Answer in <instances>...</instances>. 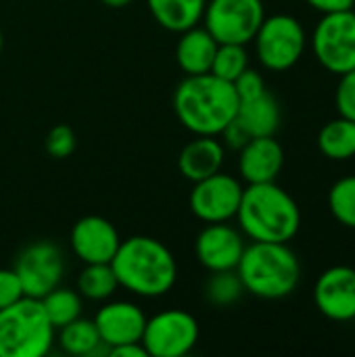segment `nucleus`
I'll use <instances>...</instances> for the list:
<instances>
[{
    "label": "nucleus",
    "instance_id": "29",
    "mask_svg": "<svg viewBox=\"0 0 355 357\" xmlns=\"http://www.w3.org/2000/svg\"><path fill=\"white\" fill-rule=\"evenodd\" d=\"M335 107L341 117L355 121V69L339 75L337 92H335Z\"/></svg>",
    "mask_w": 355,
    "mask_h": 357
},
{
    "label": "nucleus",
    "instance_id": "37",
    "mask_svg": "<svg viewBox=\"0 0 355 357\" xmlns=\"http://www.w3.org/2000/svg\"><path fill=\"white\" fill-rule=\"evenodd\" d=\"M354 13H355V6H354Z\"/></svg>",
    "mask_w": 355,
    "mask_h": 357
},
{
    "label": "nucleus",
    "instance_id": "33",
    "mask_svg": "<svg viewBox=\"0 0 355 357\" xmlns=\"http://www.w3.org/2000/svg\"><path fill=\"white\" fill-rule=\"evenodd\" d=\"M314 10L328 15V13H341V10H354L355 0H305Z\"/></svg>",
    "mask_w": 355,
    "mask_h": 357
},
{
    "label": "nucleus",
    "instance_id": "27",
    "mask_svg": "<svg viewBox=\"0 0 355 357\" xmlns=\"http://www.w3.org/2000/svg\"><path fill=\"white\" fill-rule=\"evenodd\" d=\"M247 67L249 54L245 50V44H218L209 73H213L220 79L234 82Z\"/></svg>",
    "mask_w": 355,
    "mask_h": 357
},
{
    "label": "nucleus",
    "instance_id": "12",
    "mask_svg": "<svg viewBox=\"0 0 355 357\" xmlns=\"http://www.w3.org/2000/svg\"><path fill=\"white\" fill-rule=\"evenodd\" d=\"M314 303L333 322L355 320V268L333 266L324 270L314 287Z\"/></svg>",
    "mask_w": 355,
    "mask_h": 357
},
{
    "label": "nucleus",
    "instance_id": "31",
    "mask_svg": "<svg viewBox=\"0 0 355 357\" xmlns=\"http://www.w3.org/2000/svg\"><path fill=\"white\" fill-rule=\"evenodd\" d=\"M21 297H25V293H23V287H21L17 272L15 270H0V310L13 305Z\"/></svg>",
    "mask_w": 355,
    "mask_h": 357
},
{
    "label": "nucleus",
    "instance_id": "25",
    "mask_svg": "<svg viewBox=\"0 0 355 357\" xmlns=\"http://www.w3.org/2000/svg\"><path fill=\"white\" fill-rule=\"evenodd\" d=\"M245 295V287L236 274V270L211 272L205 284V299L213 307H232Z\"/></svg>",
    "mask_w": 355,
    "mask_h": 357
},
{
    "label": "nucleus",
    "instance_id": "17",
    "mask_svg": "<svg viewBox=\"0 0 355 357\" xmlns=\"http://www.w3.org/2000/svg\"><path fill=\"white\" fill-rule=\"evenodd\" d=\"M224 157L226 149L220 140H216V136H197L180 151L178 169L186 180L195 184L203 178L222 172Z\"/></svg>",
    "mask_w": 355,
    "mask_h": 357
},
{
    "label": "nucleus",
    "instance_id": "20",
    "mask_svg": "<svg viewBox=\"0 0 355 357\" xmlns=\"http://www.w3.org/2000/svg\"><path fill=\"white\" fill-rule=\"evenodd\" d=\"M146 6L163 29L182 33L201 23L207 0H146Z\"/></svg>",
    "mask_w": 355,
    "mask_h": 357
},
{
    "label": "nucleus",
    "instance_id": "15",
    "mask_svg": "<svg viewBox=\"0 0 355 357\" xmlns=\"http://www.w3.org/2000/svg\"><path fill=\"white\" fill-rule=\"evenodd\" d=\"M94 324L100 335V341L109 349H113L126 343L142 341L146 316L132 301H111L96 312Z\"/></svg>",
    "mask_w": 355,
    "mask_h": 357
},
{
    "label": "nucleus",
    "instance_id": "13",
    "mask_svg": "<svg viewBox=\"0 0 355 357\" xmlns=\"http://www.w3.org/2000/svg\"><path fill=\"white\" fill-rule=\"evenodd\" d=\"M243 234L228 226L226 222L220 224H207L195 243V255L203 268L209 272H224V270H236L241 255L245 251Z\"/></svg>",
    "mask_w": 355,
    "mask_h": 357
},
{
    "label": "nucleus",
    "instance_id": "28",
    "mask_svg": "<svg viewBox=\"0 0 355 357\" xmlns=\"http://www.w3.org/2000/svg\"><path fill=\"white\" fill-rule=\"evenodd\" d=\"M44 144H46V153L50 157H54V159H67L75 151L77 140H75V134H73V130L69 126L59 123V126H54L48 132Z\"/></svg>",
    "mask_w": 355,
    "mask_h": 357
},
{
    "label": "nucleus",
    "instance_id": "6",
    "mask_svg": "<svg viewBox=\"0 0 355 357\" xmlns=\"http://www.w3.org/2000/svg\"><path fill=\"white\" fill-rule=\"evenodd\" d=\"M259 63L270 71H287L305 52V29L293 15L280 13L266 17L253 38Z\"/></svg>",
    "mask_w": 355,
    "mask_h": 357
},
{
    "label": "nucleus",
    "instance_id": "30",
    "mask_svg": "<svg viewBox=\"0 0 355 357\" xmlns=\"http://www.w3.org/2000/svg\"><path fill=\"white\" fill-rule=\"evenodd\" d=\"M234 90H236V96L239 100H247V98H253L257 94H262L266 90V82L264 77L255 71V69H245L234 82Z\"/></svg>",
    "mask_w": 355,
    "mask_h": 357
},
{
    "label": "nucleus",
    "instance_id": "19",
    "mask_svg": "<svg viewBox=\"0 0 355 357\" xmlns=\"http://www.w3.org/2000/svg\"><path fill=\"white\" fill-rule=\"evenodd\" d=\"M236 119L251 138L274 136L280 126V105L268 90H264L262 94L239 102Z\"/></svg>",
    "mask_w": 355,
    "mask_h": 357
},
{
    "label": "nucleus",
    "instance_id": "36",
    "mask_svg": "<svg viewBox=\"0 0 355 357\" xmlns=\"http://www.w3.org/2000/svg\"><path fill=\"white\" fill-rule=\"evenodd\" d=\"M2 48H4V38H2V31H0V52H2Z\"/></svg>",
    "mask_w": 355,
    "mask_h": 357
},
{
    "label": "nucleus",
    "instance_id": "4",
    "mask_svg": "<svg viewBox=\"0 0 355 357\" xmlns=\"http://www.w3.org/2000/svg\"><path fill=\"white\" fill-rule=\"evenodd\" d=\"M236 274L245 293L276 301L289 297L301 280V264L289 243H251L245 247Z\"/></svg>",
    "mask_w": 355,
    "mask_h": 357
},
{
    "label": "nucleus",
    "instance_id": "11",
    "mask_svg": "<svg viewBox=\"0 0 355 357\" xmlns=\"http://www.w3.org/2000/svg\"><path fill=\"white\" fill-rule=\"evenodd\" d=\"M243 197V184L230 174H213L195 182L190 192V209L205 224L230 222L236 218Z\"/></svg>",
    "mask_w": 355,
    "mask_h": 357
},
{
    "label": "nucleus",
    "instance_id": "32",
    "mask_svg": "<svg viewBox=\"0 0 355 357\" xmlns=\"http://www.w3.org/2000/svg\"><path fill=\"white\" fill-rule=\"evenodd\" d=\"M222 136H224V144H226L228 149H234V151H241V149L251 140L249 132L239 123L236 117L222 130Z\"/></svg>",
    "mask_w": 355,
    "mask_h": 357
},
{
    "label": "nucleus",
    "instance_id": "9",
    "mask_svg": "<svg viewBox=\"0 0 355 357\" xmlns=\"http://www.w3.org/2000/svg\"><path fill=\"white\" fill-rule=\"evenodd\" d=\"M199 341V322L184 310H165L146 318L142 345L153 357L188 356Z\"/></svg>",
    "mask_w": 355,
    "mask_h": 357
},
{
    "label": "nucleus",
    "instance_id": "10",
    "mask_svg": "<svg viewBox=\"0 0 355 357\" xmlns=\"http://www.w3.org/2000/svg\"><path fill=\"white\" fill-rule=\"evenodd\" d=\"M13 270L21 280L25 297L42 299L52 289L61 287L65 257L59 245L50 241H36L19 253Z\"/></svg>",
    "mask_w": 355,
    "mask_h": 357
},
{
    "label": "nucleus",
    "instance_id": "34",
    "mask_svg": "<svg viewBox=\"0 0 355 357\" xmlns=\"http://www.w3.org/2000/svg\"><path fill=\"white\" fill-rule=\"evenodd\" d=\"M111 357H149L142 341L138 343H126V345H119V347H113L111 349Z\"/></svg>",
    "mask_w": 355,
    "mask_h": 357
},
{
    "label": "nucleus",
    "instance_id": "22",
    "mask_svg": "<svg viewBox=\"0 0 355 357\" xmlns=\"http://www.w3.org/2000/svg\"><path fill=\"white\" fill-rule=\"evenodd\" d=\"M318 149L331 161H347L355 157V121L337 117L318 132Z\"/></svg>",
    "mask_w": 355,
    "mask_h": 357
},
{
    "label": "nucleus",
    "instance_id": "16",
    "mask_svg": "<svg viewBox=\"0 0 355 357\" xmlns=\"http://www.w3.org/2000/svg\"><path fill=\"white\" fill-rule=\"evenodd\" d=\"M285 165V151L274 136H255L239 151V174L247 184L276 182Z\"/></svg>",
    "mask_w": 355,
    "mask_h": 357
},
{
    "label": "nucleus",
    "instance_id": "18",
    "mask_svg": "<svg viewBox=\"0 0 355 357\" xmlns=\"http://www.w3.org/2000/svg\"><path fill=\"white\" fill-rule=\"evenodd\" d=\"M216 50H218L216 38L205 27L195 25L180 33L176 46V61L186 75L209 73Z\"/></svg>",
    "mask_w": 355,
    "mask_h": 357
},
{
    "label": "nucleus",
    "instance_id": "23",
    "mask_svg": "<svg viewBox=\"0 0 355 357\" xmlns=\"http://www.w3.org/2000/svg\"><path fill=\"white\" fill-rule=\"evenodd\" d=\"M119 289L111 264H86L77 276V293L90 301H105Z\"/></svg>",
    "mask_w": 355,
    "mask_h": 357
},
{
    "label": "nucleus",
    "instance_id": "2",
    "mask_svg": "<svg viewBox=\"0 0 355 357\" xmlns=\"http://www.w3.org/2000/svg\"><path fill=\"white\" fill-rule=\"evenodd\" d=\"M111 268L121 289L136 297H163L178 278V266L172 251L157 238L132 236L119 243Z\"/></svg>",
    "mask_w": 355,
    "mask_h": 357
},
{
    "label": "nucleus",
    "instance_id": "1",
    "mask_svg": "<svg viewBox=\"0 0 355 357\" xmlns=\"http://www.w3.org/2000/svg\"><path fill=\"white\" fill-rule=\"evenodd\" d=\"M239 102L234 84L213 73L186 75L174 92V111L195 136H220L236 117Z\"/></svg>",
    "mask_w": 355,
    "mask_h": 357
},
{
    "label": "nucleus",
    "instance_id": "7",
    "mask_svg": "<svg viewBox=\"0 0 355 357\" xmlns=\"http://www.w3.org/2000/svg\"><path fill=\"white\" fill-rule=\"evenodd\" d=\"M266 8L262 0H209L203 13L205 29L218 44L253 42Z\"/></svg>",
    "mask_w": 355,
    "mask_h": 357
},
{
    "label": "nucleus",
    "instance_id": "26",
    "mask_svg": "<svg viewBox=\"0 0 355 357\" xmlns=\"http://www.w3.org/2000/svg\"><path fill=\"white\" fill-rule=\"evenodd\" d=\"M328 209L341 226L355 230V176H345L331 186Z\"/></svg>",
    "mask_w": 355,
    "mask_h": 357
},
{
    "label": "nucleus",
    "instance_id": "5",
    "mask_svg": "<svg viewBox=\"0 0 355 357\" xmlns=\"http://www.w3.org/2000/svg\"><path fill=\"white\" fill-rule=\"evenodd\" d=\"M54 341L42 301L21 297L13 305L0 310V357H42Z\"/></svg>",
    "mask_w": 355,
    "mask_h": 357
},
{
    "label": "nucleus",
    "instance_id": "35",
    "mask_svg": "<svg viewBox=\"0 0 355 357\" xmlns=\"http://www.w3.org/2000/svg\"><path fill=\"white\" fill-rule=\"evenodd\" d=\"M103 4H107V6H111V8H123V6H128L132 0H100Z\"/></svg>",
    "mask_w": 355,
    "mask_h": 357
},
{
    "label": "nucleus",
    "instance_id": "24",
    "mask_svg": "<svg viewBox=\"0 0 355 357\" xmlns=\"http://www.w3.org/2000/svg\"><path fill=\"white\" fill-rule=\"evenodd\" d=\"M40 301L54 331H59L61 326L82 316V295L77 291L56 287L48 295H44Z\"/></svg>",
    "mask_w": 355,
    "mask_h": 357
},
{
    "label": "nucleus",
    "instance_id": "14",
    "mask_svg": "<svg viewBox=\"0 0 355 357\" xmlns=\"http://www.w3.org/2000/svg\"><path fill=\"white\" fill-rule=\"evenodd\" d=\"M119 243L117 228L100 215H86L71 228V249L84 264H111Z\"/></svg>",
    "mask_w": 355,
    "mask_h": 357
},
{
    "label": "nucleus",
    "instance_id": "8",
    "mask_svg": "<svg viewBox=\"0 0 355 357\" xmlns=\"http://www.w3.org/2000/svg\"><path fill=\"white\" fill-rule=\"evenodd\" d=\"M312 48L318 63L335 75L355 69L354 10L322 15L312 36Z\"/></svg>",
    "mask_w": 355,
    "mask_h": 357
},
{
    "label": "nucleus",
    "instance_id": "21",
    "mask_svg": "<svg viewBox=\"0 0 355 357\" xmlns=\"http://www.w3.org/2000/svg\"><path fill=\"white\" fill-rule=\"evenodd\" d=\"M59 345L65 354L82 357L109 356V347L100 341L94 320L75 318L59 328Z\"/></svg>",
    "mask_w": 355,
    "mask_h": 357
},
{
    "label": "nucleus",
    "instance_id": "3",
    "mask_svg": "<svg viewBox=\"0 0 355 357\" xmlns=\"http://www.w3.org/2000/svg\"><path fill=\"white\" fill-rule=\"evenodd\" d=\"M236 220L253 243H289L301 228V209L276 182L249 184L243 188Z\"/></svg>",
    "mask_w": 355,
    "mask_h": 357
}]
</instances>
